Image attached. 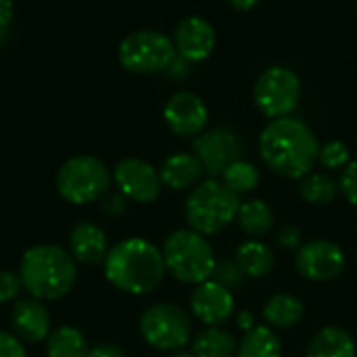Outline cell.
Wrapping results in <instances>:
<instances>
[{"instance_id":"cell-1","label":"cell","mask_w":357,"mask_h":357,"mask_svg":"<svg viewBox=\"0 0 357 357\" xmlns=\"http://www.w3.org/2000/svg\"><path fill=\"white\" fill-rule=\"evenodd\" d=\"M320 142L312 128L297 117L272 119L259 134V155L280 178L301 180L318 163Z\"/></svg>"},{"instance_id":"cell-2","label":"cell","mask_w":357,"mask_h":357,"mask_svg":"<svg viewBox=\"0 0 357 357\" xmlns=\"http://www.w3.org/2000/svg\"><path fill=\"white\" fill-rule=\"evenodd\" d=\"M107 280L123 293L146 295L165 278L163 253L146 238H123L109 249L105 261Z\"/></svg>"},{"instance_id":"cell-3","label":"cell","mask_w":357,"mask_h":357,"mask_svg":"<svg viewBox=\"0 0 357 357\" xmlns=\"http://www.w3.org/2000/svg\"><path fill=\"white\" fill-rule=\"evenodd\" d=\"M19 278L38 301H56L71 293L77 280V261L59 245H36L21 257Z\"/></svg>"},{"instance_id":"cell-4","label":"cell","mask_w":357,"mask_h":357,"mask_svg":"<svg viewBox=\"0 0 357 357\" xmlns=\"http://www.w3.org/2000/svg\"><path fill=\"white\" fill-rule=\"evenodd\" d=\"M238 207V195H234L224 182L211 178L192 188L184 203V215L190 230L203 236H213L236 220Z\"/></svg>"},{"instance_id":"cell-5","label":"cell","mask_w":357,"mask_h":357,"mask_svg":"<svg viewBox=\"0 0 357 357\" xmlns=\"http://www.w3.org/2000/svg\"><path fill=\"white\" fill-rule=\"evenodd\" d=\"M165 270L180 282L203 284L213 278L215 255L203 234L195 230H176L163 243Z\"/></svg>"},{"instance_id":"cell-6","label":"cell","mask_w":357,"mask_h":357,"mask_svg":"<svg viewBox=\"0 0 357 357\" xmlns=\"http://www.w3.org/2000/svg\"><path fill=\"white\" fill-rule=\"evenodd\" d=\"M111 182L113 174L94 155H75L56 172V190L71 205H88L102 199Z\"/></svg>"},{"instance_id":"cell-7","label":"cell","mask_w":357,"mask_h":357,"mask_svg":"<svg viewBox=\"0 0 357 357\" xmlns=\"http://www.w3.org/2000/svg\"><path fill=\"white\" fill-rule=\"evenodd\" d=\"M119 63L132 73H159L167 71L178 52L174 40L157 29H138L128 33L117 48Z\"/></svg>"},{"instance_id":"cell-8","label":"cell","mask_w":357,"mask_h":357,"mask_svg":"<svg viewBox=\"0 0 357 357\" xmlns=\"http://www.w3.org/2000/svg\"><path fill=\"white\" fill-rule=\"evenodd\" d=\"M303 84L299 75L284 65H272L259 73L253 86L255 107L268 119L289 117L301 100Z\"/></svg>"},{"instance_id":"cell-9","label":"cell","mask_w":357,"mask_h":357,"mask_svg":"<svg viewBox=\"0 0 357 357\" xmlns=\"http://www.w3.org/2000/svg\"><path fill=\"white\" fill-rule=\"evenodd\" d=\"M140 335L153 349L178 351L190 343L192 324L188 314L176 303H155L146 307L138 322Z\"/></svg>"},{"instance_id":"cell-10","label":"cell","mask_w":357,"mask_h":357,"mask_svg":"<svg viewBox=\"0 0 357 357\" xmlns=\"http://www.w3.org/2000/svg\"><path fill=\"white\" fill-rule=\"evenodd\" d=\"M192 153L209 176H222L243 155V142L232 128L218 126L199 134L192 142Z\"/></svg>"},{"instance_id":"cell-11","label":"cell","mask_w":357,"mask_h":357,"mask_svg":"<svg viewBox=\"0 0 357 357\" xmlns=\"http://www.w3.org/2000/svg\"><path fill=\"white\" fill-rule=\"evenodd\" d=\"M295 268L307 280L328 282V280H335L343 274L345 253L337 243L316 238V241L303 243L297 249Z\"/></svg>"},{"instance_id":"cell-12","label":"cell","mask_w":357,"mask_h":357,"mask_svg":"<svg viewBox=\"0 0 357 357\" xmlns=\"http://www.w3.org/2000/svg\"><path fill=\"white\" fill-rule=\"evenodd\" d=\"M113 180L126 199L134 203H142V205L157 201L161 195V186H163L159 172L151 163L136 159V157L121 159L115 165Z\"/></svg>"},{"instance_id":"cell-13","label":"cell","mask_w":357,"mask_h":357,"mask_svg":"<svg viewBox=\"0 0 357 357\" xmlns=\"http://www.w3.org/2000/svg\"><path fill=\"white\" fill-rule=\"evenodd\" d=\"M163 119L167 128L182 138H197L205 132L209 121V109L205 100L188 90H180L169 96L163 107Z\"/></svg>"},{"instance_id":"cell-14","label":"cell","mask_w":357,"mask_h":357,"mask_svg":"<svg viewBox=\"0 0 357 357\" xmlns=\"http://www.w3.org/2000/svg\"><path fill=\"white\" fill-rule=\"evenodd\" d=\"M172 40H174L178 56L186 59L188 63H201V61L209 59L218 44L213 25L199 15H190V17L182 19L176 25Z\"/></svg>"},{"instance_id":"cell-15","label":"cell","mask_w":357,"mask_h":357,"mask_svg":"<svg viewBox=\"0 0 357 357\" xmlns=\"http://www.w3.org/2000/svg\"><path fill=\"white\" fill-rule=\"evenodd\" d=\"M190 310H192L195 318L207 326L224 324L234 312L232 291L215 280L197 284V289L190 295Z\"/></svg>"},{"instance_id":"cell-16","label":"cell","mask_w":357,"mask_h":357,"mask_svg":"<svg viewBox=\"0 0 357 357\" xmlns=\"http://www.w3.org/2000/svg\"><path fill=\"white\" fill-rule=\"evenodd\" d=\"M13 335L25 343H42L50 335V314L38 299H21L10 312Z\"/></svg>"},{"instance_id":"cell-17","label":"cell","mask_w":357,"mask_h":357,"mask_svg":"<svg viewBox=\"0 0 357 357\" xmlns=\"http://www.w3.org/2000/svg\"><path fill=\"white\" fill-rule=\"evenodd\" d=\"M69 253L77 264H102L109 253L107 234L92 222H79L69 232Z\"/></svg>"},{"instance_id":"cell-18","label":"cell","mask_w":357,"mask_h":357,"mask_svg":"<svg viewBox=\"0 0 357 357\" xmlns=\"http://www.w3.org/2000/svg\"><path fill=\"white\" fill-rule=\"evenodd\" d=\"M203 172L205 169L195 153H174L163 161L159 176L163 186L172 190H188L201 182Z\"/></svg>"},{"instance_id":"cell-19","label":"cell","mask_w":357,"mask_h":357,"mask_svg":"<svg viewBox=\"0 0 357 357\" xmlns=\"http://www.w3.org/2000/svg\"><path fill=\"white\" fill-rule=\"evenodd\" d=\"M305 357H356V343L347 331L326 326L312 339Z\"/></svg>"},{"instance_id":"cell-20","label":"cell","mask_w":357,"mask_h":357,"mask_svg":"<svg viewBox=\"0 0 357 357\" xmlns=\"http://www.w3.org/2000/svg\"><path fill=\"white\" fill-rule=\"evenodd\" d=\"M264 320L270 328H293L303 320V303L295 295L278 293L264 305Z\"/></svg>"},{"instance_id":"cell-21","label":"cell","mask_w":357,"mask_h":357,"mask_svg":"<svg viewBox=\"0 0 357 357\" xmlns=\"http://www.w3.org/2000/svg\"><path fill=\"white\" fill-rule=\"evenodd\" d=\"M236 264L245 278H266L274 270V253L261 241H247L236 249Z\"/></svg>"},{"instance_id":"cell-22","label":"cell","mask_w":357,"mask_h":357,"mask_svg":"<svg viewBox=\"0 0 357 357\" xmlns=\"http://www.w3.org/2000/svg\"><path fill=\"white\" fill-rule=\"evenodd\" d=\"M236 222L245 234L255 236V238L268 236L274 230V213L268 207V203L261 199H251V201L241 203Z\"/></svg>"},{"instance_id":"cell-23","label":"cell","mask_w":357,"mask_h":357,"mask_svg":"<svg viewBox=\"0 0 357 357\" xmlns=\"http://www.w3.org/2000/svg\"><path fill=\"white\" fill-rule=\"evenodd\" d=\"M236 349V339L220 326H207L192 341L195 357H234Z\"/></svg>"},{"instance_id":"cell-24","label":"cell","mask_w":357,"mask_h":357,"mask_svg":"<svg viewBox=\"0 0 357 357\" xmlns=\"http://www.w3.org/2000/svg\"><path fill=\"white\" fill-rule=\"evenodd\" d=\"M90 351L88 339L75 326H59L48 335L46 354L48 357H86Z\"/></svg>"},{"instance_id":"cell-25","label":"cell","mask_w":357,"mask_h":357,"mask_svg":"<svg viewBox=\"0 0 357 357\" xmlns=\"http://www.w3.org/2000/svg\"><path fill=\"white\" fill-rule=\"evenodd\" d=\"M236 357H282V343L270 326H255L245 333Z\"/></svg>"},{"instance_id":"cell-26","label":"cell","mask_w":357,"mask_h":357,"mask_svg":"<svg viewBox=\"0 0 357 357\" xmlns=\"http://www.w3.org/2000/svg\"><path fill=\"white\" fill-rule=\"evenodd\" d=\"M301 197L305 203L310 205H328L335 201L337 192H339V186L337 182L328 176V174H307L305 178H301Z\"/></svg>"},{"instance_id":"cell-27","label":"cell","mask_w":357,"mask_h":357,"mask_svg":"<svg viewBox=\"0 0 357 357\" xmlns=\"http://www.w3.org/2000/svg\"><path fill=\"white\" fill-rule=\"evenodd\" d=\"M222 182L234 195H247L259 184V172H257V167L253 163H249L245 159H238L222 174Z\"/></svg>"},{"instance_id":"cell-28","label":"cell","mask_w":357,"mask_h":357,"mask_svg":"<svg viewBox=\"0 0 357 357\" xmlns=\"http://www.w3.org/2000/svg\"><path fill=\"white\" fill-rule=\"evenodd\" d=\"M318 161L326 167V169H345L351 161L349 149L345 142L341 140H328L324 144H320V153H318Z\"/></svg>"},{"instance_id":"cell-29","label":"cell","mask_w":357,"mask_h":357,"mask_svg":"<svg viewBox=\"0 0 357 357\" xmlns=\"http://www.w3.org/2000/svg\"><path fill=\"white\" fill-rule=\"evenodd\" d=\"M213 280L224 284L226 289H236L243 284L245 280V274L243 270L238 268L236 261H230V259H224V261H215V270H213Z\"/></svg>"},{"instance_id":"cell-30","label":"cell","mask_w":357,"mask_h":357,"mask_svg":"<svg viewBox=\"0 0 357 357\" xmlns=\"http://www.w3.org/2000/svg\"><path fill=\"white\" fill-rule=\"evenodd\" d=\"M21 289L23 284L19 274L10 270H0V303H10L21 293Z\"/></svg>"},{"instance_id":"cell-31","label":"cell","mask_w":357,"mask_h":357,"mask_svg":"<svg viewBox=\"0 0 357 357\" xmlns=\"http://www.w3.org/2000/svg\"><path fill=\"white\" fill-rule=\"evenodd\" d=\"M339 188H341L343 197L357 207V159L349 161V165L343 169L341 180H339Z\"/></svg>"},{"instance_id":"cell-32","label":"cell","mask_w":357,"mask_h":357,"mask_svg":"<svg viewBox=\"0 0 357 357\" xmlns=\"http://www.w3.org/2000/svg\"><path fill=\"white\" fill-rule=\"evenodd\" d=\"M0 357H27L23 341L10 333L0 331Z\"/></svg>"},{"instance_id":"cell-33","label":"cell","mask_w":357,"mask_h":357,"mask_svg":"<svg viewBox=\"0 0 357 357\" xmlns=\"http://www.w3.org/2000/svg\"><path fill=\"white\" fill-rule=\"evenodd\" d=\"M278 243H280V247H284V249H299V247L303 245L301 228L295 226V224L282 226V228L278 230Z\"/></svg>"},{"instance_id":"cell-34","label":"cell","mask_w":357,"mask_h":357,"mask_svg":"<svg viewBox=\"0 0 357 357\" xmlns=\"http://www.w3.org/2000/svg\"><path fill=\"white\" fill-rule=\"evenodd\" d=\"M13 17H15L13 0H0V46L6 42V36H8V27H10Z\"/></svg>"},{"instance_id":"cell-35","label":"cell","mask_w":357,"mask_h":357,"mask_svg":"<svg viewBox=\"0 0 357 357\" xmlns=\"http://www.w3.org/2000/svg\"><path fill=\"white\" fill-rule=\"evenodd\" d=\"M86 357H126L123 349L117 347V345H111V343H100L96 347H90L88 356Z\"/></svg>"},{"instance_id":"cell-36","label":"cell","mask_w":357,"mask_h":357,"mask_svg":"<svg viewBox=\"0 0 357 357\" xmlns=\"http://www.w3.org/2000/svg\"><path fill=\"white\" fill-rule=\"evenodd\" d=\"M123 199H126V197H123L121 192H119L117 197H109V199H107V203H105V211H107V213H111V215H113V213H115V215H119V213L126 209V201H123Z\"/></svg>"},{"instance_id":"cell-37","label":"cell","mask_w":357,"mask_h":357,"mask_svg":"<svg viewBox=\"0 0 357 357\" xmlns=\"http://www.w3.org/2000/svg\"><path fill=\"white\" fill-rule=\"evenodd\" d=\"M236 322H238V328H243L245 333H249L251 328L257 326V324H255V316H253L251 312H241L238 318H236Z\"/></svg>"},{"instance_id":"cell-38","label":"cell","mask_w":357,"mask_h":357,"mask_svg":"<svg viewBox=\"0 0 357 357\" xmlns=\"http://www.w3.org/2000/svg\"><path fill=\"white\" fill-rule=\"evenodd\" d=\"M261 0H228V4L234 8V10H241V13H247V10H253Z\"/></svg>"},{"instance_id":"cell-39","label":"cell","mask_w":357,"mask_h":357,"mask_svg":"<svg viewBox=\"0 0 357 357\" xmlns=\"http://www.w3.org/2000/svg\"><path fill=\"white\" fill-rule=\"evenodd\" d=\"M169 357H195L192 351H184V349H178V351H174Z\"/></svg>"}]
</instances>
